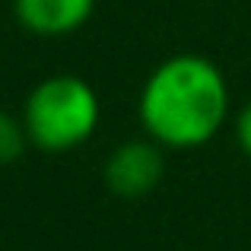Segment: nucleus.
Returning <instances> with one entry per match:
<instances>
[{"mask_svg":"<svg viewBox=\"0 0 251 251\" xmlns=\"http://www.w3.org/2000/svg\"><path fill=\"white\" fill-rule=\"evenodd\" d=\"M96 0H13V16L38 38H64L89 23Z\"/></svg>","mask_w":251,"mask_h":251,"instance_id":"obj_4","label":"nucleus"},{"mask_svg":"<svg viewBox=\"0 0 251 251\" xmlns=\"http://www.w3.org/2000/svg\"><path fill=\"white\" fill-rule=\"evenodd\" d=\"M166 150L159 143H153L150 137L143 140H124L118 143L108 153L102 169V178L108 184L111 194L118 197H147L156 184L162 181V172H166Z\"/></svg>","mask_w":251,"mask_h":251,"instance_id":"obj_3","label":"nucleus"},{"mask_svg":"<svg viewBox=\"0 0 251 251\" xmlns=\"http://www.w3.org/2000/svg\"><path fill=\"white\" fill-rule=\"evenodd\" d=\"M232 134H235V143H239V150L251 159V102H245L239 111H235Z\"/></svg>","mask_w":251,"mask_h":251,"instance_id":"obj_6","label":"nucleus"},{"mask_svg":"<svg viewBox=\"0 0 251 251\" xmlns=\"http://www.w3.org/2000/svg\"><path fill=\"white\" fill-rule=\"evenodd\" d=\"M232 115L229 80L203 54H172L140 86L137 118L162 150H201Z\"/></svg>","mask_w":251,"mask_h":251,"instance_id":"obj_1","label":"nucleus"},{"mask_svg":"<svg viewBox=\"0 0 251 251\" xmlns=\"http://www.w3.org/2000/svg\"><path fill=\"white\" fill-rule=\"evenodd\" d=\"M19 121L29 147L42 153H70L96 137L102 124V102L83 76L54 74L29 89Z\"/></svg>","mask_w":251,"mask_h":251,"instance_id":"obj_2","label":"nucleus"},{"mask_svg":"<svg viewBox=\"0 0 251 251\" xmlns=\"http://www.w3.org/2000/svg\"><path fill=\"white\" fill-rule=\"evenodd\" d=\"M29 147V137H25V127L16 115H6L0 111V166H10Z\"/></svg>","mask_w":251,"mask_h":251,"instance_id":"obj_5","label":"nucleus"}]
</instances>
